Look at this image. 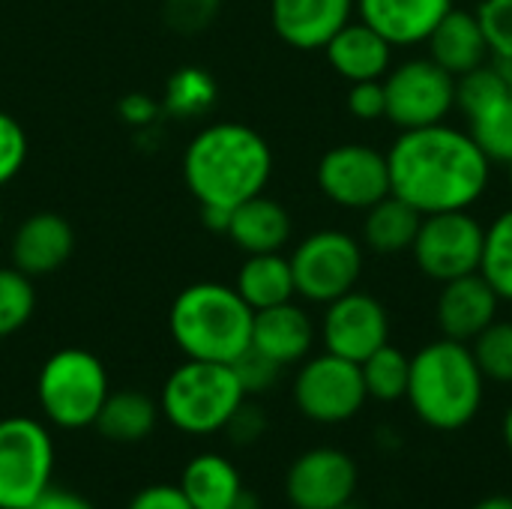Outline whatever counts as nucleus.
<instances>
[{
    "label": "nucleus",
    "mask_w": 512,
    "mask_h": 509,
    "mask_svg": "<svg viewBox=\"0 0 512 509\" xmlns=\"http://www.w3.org/2000/svg\"><path fill=\"white\" fill-rule=\"evenodd\" d=\"M348 111L357 120H381L387 117V96H384V78L381 81H357L348 90Z\"/></svg>",
    "instance_id": "4c0bfd02"
},
{
    "label": "nucleus",
    "mask_w": 512,
    "mask_h": 509,
    "mask_svg": "<svg viewBox=\"0 0 512 509\" xmlns=\"http://www.w3.org/2000/svg\"><path fill=\"white\" fill-rule=\"evenodd\" d=\"M213 102H216V81L210 78V72L198 66H183L165 84L162 108L171 117H201L204 111H210Z\"/></svg>",
    "instance_id": "c85d7f7f"
},
{
    "label": "nucleus",
    "mask_w": 512,
    "mask_h": 509,
    "mask_svg": "<svg viewBox=\"0 0 512 509\" xmlns=\"http://www.w3.org/2000/svg\"><path fill=\"white\" fill-rule=\"evenodd\" d=\"M201 219L210 231L216 234H225L228 231V219H231V210L228 207H210V204H201Z\"/></svg>",
    "instance_id": "79ce46f5"
},
{
    "label": "nucleus",
    "mask_w": 512,
    "mask_h": 509,
    "mask_svg": "<svg viewBox=\"0 0 512 509\" xmlns=\"http://www.w3.org/2000/svg\"><path fill=\"white\" fill-rule=\"evenodd\" d=\"M288 261L297 294L309 303L327 306L357 288L363 273V246L348 231L324 228L300 240Z\"/></svg>",
    "instance_id": "6e6552de"
},
{
    "label": "nucleus",
    "mask_w": 512,
    "mask_h": 509,
    "mask_svg": "<svg viewBox=\"0 0 512 509\" xmlns=\"http://www.w3.org/2000/svg\"><path fill=\"white\" fill-rule=\"evenodd\" d=\"M507 168H510V186H512V159H510V162H507Z\"/></svg>",
    "instance_id": "09e8293b"
},
{
    "label": "nucleus",
    "mask_w": 512,
    "mask_h": 509,
    "mask_svg": "<svg viewBox=\"0 0 512 509\" xmlns=\"http://www.w3.org/2000/svg\"><path fill=\"white\" fill-rule=\"evenodd\" d=\"M336 509H360V507H354V501H348V504H342V507H336Z\"/></svg>",
    "instance_id": "49530a36"
},
{
    "label": "nucleus",
    "mask_w": 512,
    "mask_h": 509,
    "mask_svg": "<svg viewBox=\"0 0 512 509\" xmlns=\"http://www.w3.org/2000/svg\"><path fill=\"white\" fill-rule=\"evenodd\" d=\"M126 509H192V504L186 501L180 486H174V483H153V486L138 489Z\"/></svg>",
    "instance_id": "58836bf2"
},
{
    "label": "nucleus",
    "mask_w": 512,
    "mask_h": 509,
    "mask_svg": "<svg viewBox=\"0 0 512 509\" xmlns=\"http://www.w3.org/2000/svg\"><path fill=\"white\" fill-rule=\"evenodd\" d=\"M291 213L264 192L255 198H246L231 210L225 237L246 255H264V252H282L291 240Z\"/></svg>",
    "instance_id": "412c9836"
},
{
    "label": "nucleus",
    "mask_w": 512,
    "mask_h": 509,
    "mask_svg": "<svg viewBox=\"0 0 512 509\" xmlns=\"http://www.w3.org/2000/svg\"><path fill=\"white\" fill-rule=\"evenodd\" d=\"M75 252V231L69 219L51 210H39L27 216L12 237L9 255L12 267L21 270L24 276H48L57 273Z\"/></svg>",
    "instance_id": "f3484780"
},
{
    "label": "nucleus",
    "mask_w": 512,
    "mask_h": 509,
    "mask_svg": "<svg viewBox=\"0 0 512 509\" xmlns=\"http://www.w3.org/2000/svg\"><path fill=\"white\" fill-rule=\"evenodd\" d=\"M273 150L267 138L234 120L204 126L183 153V180L198 204L234 210L267 189Z\"/></svg>",
    "instance_id": "f03ea898"
},
{
    "label": "nucleus",
    "mask_w": 512,
    "mask_h": 509,
    "mask_svg": "<svg viewBox=\"0 0 512 509\" xmlns=\"http://www.w3.org/2000/svg\"><path fill=\"white\" fill-rule=\"evenodd\" d=\"M471 351L486 381L512 387V321H492L471 342Z\"/></svg>",
    "instance_id": "2f4dec72"
},
{
    "label": "nucleus",
    "mask_w": 512,
    "mask_h": 509,
    "mask_svg": "<svg viewBox=\"0 0 512 509\" xmlns=\"http://www.w3.org/2000/svg\"><path fill=\"white\" fill-rule=\"evenodd\" d=\"M453 0H357L363 24L378 30L393 48H414L432 36Z\"/></svg>",
    "instance_id": "a211bd4d"
},
{
    "label": "nucleus",
    "mask_w": 512,
    "mask_h": 509,
    "mask_svg": "<svg viewBox=\"0 0 512 509\" xmlns=\"http://www.w3.org/2000/svg\"><path fill=\"white\" fill-rule=\"evenodd\" d=\"M321 339L324 351L345 357L351 363H363L390 342V312L378 297L354 288L327 303Z\"/></svg>",
    "instance_id": "ddd939ff"
},
{
    "label": "nucleus",
    "mask_w": 512,
    "mask_h": 509,
    "mask_svg": "<svg viewBox=\"0 0 512 509\" xmlns=\"http://www.w3.org/2000/svg\"><path fill=\"white\" fill-rule=\"evenodd\" d=\"M0 228H3V210H0Z\"/></svg>",
    "instance_id": "8fccbe9b"
},
{
    "label": "nucleus",
    "mask_w": 512,
    "mask_h": 509,
    "mask_svg": "<svg viewBox=\"0 0 512 509\" xmlns=\"http://www.w3.org/2000/svg\"><path fill=\"white\" fill-rule=\"evenodd\" d=\"M501 297L480 273H468L441 285L435 303V324L444 339L471 345L492 321H498Z\"/></svg>",
    "instance_id": "2eb2a0df"
},
{
    "label": "nucleus",
    "mask_w": 512,
    "mask_h": 509,
    "mask_svg": "<svg viewBox=\"0 0 512 509\" xmlns=\"http://www.w3.org/2000/svg\"><path fill=\"white\" fill-rule=\"evenodd\" d=\"M360 483L357 462L336 447L300 453L285 474V498L294 509H336L354 501Z\"/></svg>",
    "instance_id": "4468645a"
},
{
    "label": "nucleus",
    "mask_w": 512,
    "mask_h": 509,
    "mask_svg": "<svg viewBox=\"0 0 512 509\" xmlns=\"http://www.w3.org/2000/svg\"><path fill=\"white\" fill-rule=\"evenodd\" d=\"M54 477V438L33 417L0 420V509H27Z\"/></svg>",
    "instance_id": "0eeeda50"
},
{
    "label": "nucleus",
    "mask_w": 512,
    "mask_h": 509,
    "mask_svg": "<svg viewBox=\"0 0 512 509\" xmlns=\"http://www.w3.org/2000/svg\"><path fill=\"white\" fill-rule=\"evenodd\" d=\"M477 21L495 63L512 66V0H483L477 9Z\"/></svg>",
    "instance_id": "473e14b6"
},
{
    "label": "nucleus",
    "mask_w": 512,
    "mask_h": 509,
    "mask_svg": "<svg viewBox=\"0 0 512 509\" xmlns=\"http://www.w3.org/2000/svg\"><path fill=\"white\" fill-rule=\"evenodd\" d=\"M219 6L222 0H165L162 15L174 33L192 36V33H204L213 24V18L219 15Z\"/></svg>",
    "instance_id": "72a5a7b5"
},
{
    "label": "nucleus",
    "mask_w": 512,
    "mask_h": 509,
    "mask_svg": "<svg viewBox=\"0 0 512 509\" xmlns=\"http://www.w3.org/2000/svg\"><path fill=\"white\" fill-rule=\"evenodd\" d=\"M24 162H27V132L12 114L0 111V189L18 177Z\"/></svg>",
    "instance_id": "c9c22d12"
},
{
    "label": "nucleus",
    "mask_w": 512,
    "mask_h": 509,
    "mask_svg": "<svg viewBox=\"0 0 512 509\" xmlns=\"http://www.w3.org/2000/svg\"><path fill=\"white\" fill-rule=\"evenodd\" d=\"M36 309L33 279L15 267H0V342L15 336Z\"/></svg>",
    "instance_id": "7c9ffc66"
},
{
    "label": "nucleus",
    "mask_w": 512,
    "mask_h": 509,
    "mask_svg": "<svg viewBox=\"0 0 512 509\" xmlns=\"http://www.w3.org/2000/svg\"><path fill=\"white\" fill-rule=\"evenodd\" d=\"M267 432V414L258 408V405H249L243 399V405L231 414L228 426H225V435L231 438V444L237 447H252L261 441V435Z\"/></svg>",
    "instance_id": "e433bc0d"
},
{
    "label": "nucleus",
    "mask_w": 512,
    "mask_h": 509,
    "mask_svg": "<svg viewBox=\"0 0 512 509\" xmlns=\"http://www.w3.org/2000/svg\"><path fill=\"white\" fill-rule=\"evenodd\" d=\"M480 276L492 285L501 303H512V210H504L486 228Z\"/></svg>",
    "instance_id": "cd10ccee"
},
{
    "label": "nucleus",
    "mask_w": 512,
    "mask_h": 509,
    "mask_svg": "<svg viewBox=\"0 0 512 509\" xmlns=\"http://www.w3.org/2000/svg\"><path fill=\"white\" fill-rule=\"evenodd\" d=\"M468 132L477 141V147L492 162H510L512 159V90L510 96L480 108L468 117Z\"/></svg>",
    "instance_id": "c756f323"
},
{
    "label": "nucleus",
    "mask_w": 512,
    "mask_h": 509,
    "mask_svg": "<svg viewBox=\"0 0 512 509\" xmlns=\"http://www.w3.org/2000/svg\"><path fill=\"white\" fill-rule=\"evenodd\" d=\"M369 402L360 363L336 357L330 351L306 357L294 378L297 411L321 426H339L354 420Z\"/></svg>",
    "instance_id": "9d476101"
},
{
    "label": "nucleus",
    "mask_w": 512,
    "mask_h": 509,
    "mask_svg": "<svg viewBox=\"0 0 512 509\" xmlns=\"http://www.w3.org/2000/svg\"><path fill=\"white\" fill-rule=\"evenodd\" d=\"M360 372H363L369 399H375L381 405H393V402H402L408 393L411 357L402 348L387 342L384 348H378L372 357H366L360 363Z\"/></svg>",
    "instance_id": "bb28decb"
},
{
    "label": "nucleus",
    "mask_w": 512,
    "mask_h": 509,
    "mask_svg": "<svg viewBox=\"0 0 512 509\" xmlns=\"http://www.w3.org/2000/svg\"><path fill=\"white\" fill-rule=\"evenodd\" d=\"M507 69V75H510V90H512V66H504Z\"/></svg>",
    "instance_id": "de8ad7c7"
},
{
    "label": "nucleus",
    "mask_w": 512,
    "mask_h": 509,
    "mask_svg": "<svg viewBox=\"0 0 512 509\" xmlns=\"http://www.w3.org/2000/svg\"><path fill=\"white\" fill-rule=\"evenodd\" d=\"M234 288L252 306V312H261V309L288 303L297 294L291 261L282 252L246 255V261L237 270Z\"/></svg>",
    "instance_id": "393cba45"
},
{
    "label": "nucleus",
    "mask_w": 512,
    "mask_h": 509,
    "mask_svg": "<svg viewBox=\"0 0 512 509\" xmlns=\"http://www.w3.org/2000/svg\"><path fill=\"white\" fill-rule=\"evenodd\" d=\"M27 509H96L84 495L78 492H69V489H57V486H48L33 504Z\"/></svg>",
    "instance_id": "ea45409f"
},
{
    "label": "nucleus",
    "mask_w": 512,
    "mask_h": 509,
    "mask_svg": "<svg viewBox=\"0 0 512 509\" xmlns=\"http://www.w3.org/2000/svg\"><path fill=\"white\" fill-rule=\"evenodd\" d=\"M486 228L471 210H450L423 216L411 255L423 276L432 282H450L468 273H480Z\"/></svg>",
    "instance_id": "9b49d317"
},
{
    "label": "nucleus",
    "mask_w": 512,
    "mask_h": 509,
    "mask_svg": "<svg viewBox=\"0 0 512 509\" xmlns=\"http://www.w3.org/2000/svg\"><path fill=\"white\" fill-rule=\"evenodd\" d=\"M387 117L399 132L444 123L456 108V75L432 57H411L384 75Z\"/></svg>",
    "instance_id": "1a4fd4ad"
},
{
    "label": "nucleus",
    "mask_w": 512,
    "mask_h": 509,
    "mask_svg": "<svg viewBox=\"0 0 512 509\" xmlns=\"http://www.w3.org/2000/svg\"><path fill=\"white\" fill-rule=\"evenodd\" d=\"M159 417L162 411L153 396L141 390H117V393H108L93 426L105 441L138 444L153 435V429L159 426Z\"/></svg>",
    "instance_id": "b1692460"
},
{
    "label": "nucleus",
    "mask_w": 512,
    "mask_h": 509,
    "mask_svg": "<svg viewBox=\"0 0 512 509\" xmlns=\"http://www.w3.org/2000/svg\"><path fill=\"white\" fill-rule=\"evenodd\" d=\"M120 114L129 120V123H135V126H141V123H147V120H153L156 114H159V105L150 99V96H126L123 102H120Z\"/></svg>",
    "instance_id": "a19ab883"
},
{
    "label": "nucleus",
    "mask_w": 512,
    "mask_h": 509,
    "mask_svg": "<svg viewBox=\"0 0 512 509\" xmlns=\"http://www.w3.org/2000/svg\"><path fill=\"white\" fill-rule=\"evenodd\" d=\"M387 165L393 195L423 216L471 210L492 180V159L471 132L447 123L399 132L387 150Z\"/></svg>",
    "instance_id": "f257e3e1"
},
{
    "label": "nucleus",
    "mask_w": 512,
    "mask_h": 509,
    "mask_svg": "<svg viewBox=\"0 0 512 509\" xmlns=\"http://www.w3.org/2000/svg\"><path fill=\"white\" fill-rule=\"evenodd\" d=\"M321 51L333 72L348 84L381 81L393 69V45L363 21H348Z\"/></svg>",
    "instance_id": "aec40b11"
},
{
    "label": "nucleus",
    "mask_w": 512,
    "mask_h": 509,
    "mask_svg": "<svg viewBox=\"0 0 512 509\" xmlns=\"http://www.w3.org/2000/svg\"><path fill=\"white\" fill-rule=\"evenodd\" d=\"M312 345H315V324L306 315V309H300L294 300L255 312L252 348L270 357L273 363H279L282 369L303 363L312 354Z\"/></svg>",
    "instance_id": "6ab92c4d"
},
{
    "label": "nucleus",
    "mask_w": 512,
    "mask_h": 509,
    "mask_svg": "<svg viewBox=\"0 0 512 509\" xmlns=\"http://www.w3.org/2000/svg\"><path fill=\"white\" fill-rule=\"evenodd\" d=\"M423 213L402 201L399 195H387L366 210L363 219V243L378 255H399L411 252Z\"/></svg>",
    "instance_id": "a878e982"
},
{
    "label": "nucleus",
    "mask_w": 512,
    "mask_h": 509,
    "mask_svg": "<svg viewBox=\"0 0 512 509\" xmlns=\"http://www.w3.org/2000/svg\"><path fill=\"white\" fill-rule=\"evenodd\" d=\"M111 393L105 363L87 348L54 351L36 375L42 417L63 432L90 429Z\"/></svg>",
    "instance_id": "423d86ee"
},
{
    "label": "nucleus",
    "mask_w": 512,
    "mask_h": 509,
    "mask_svg": "<svg viewBox=\"0 0 512 509\" xmlns=\"http://www.w3.org/2000/svg\"><path fill=\"white\" fill-rule=\"evenodd\" d=\"M192 509H231L240 498L243 477L237 465L222 453H198L186 462L180 483Z\"/></svg>",
    "instance_id": "5701e85b"
},
{
    "label": "nucleus",
    "mask_w": 512,
    "mask_h": 509,
    "mask_svg": "<svg viewBox=\"0 0 512 509\" xmlns=\"http://www.w3.org/2000/svg\"><path fill=\"white\" fill-rule=\"evenodd\" d=\"M231 369H234V375H237V381H240V387H243L246 396L267 393L279 381V372H282L279 363H273L270 357H264L252 345L231 363Z\"/></svg>",
    "instance_id": "f704fd0d"
},
{
    "label": "nucleus",
    "mask_w": 512,
    "mask_h": 509,
    "mask_svg": "<svg viewBox=\"0 0 512 509\" xmlns=\"http://www.w3.org/2000/svg\"><path fill=\"white\" fill-rule=\"evenodd\" d=\"M357 12V0H270L276 36L297 51H321Z\"/></svg>",
    "instance_id": "dca6fc26"
},
{
    "label": "nucleus",
    "mask_w": 512,
    "mask_h": 509,
    "mask_svg": "<svg viewBox=\"0 0 512 509\" xmlns=\"http://www.w3.org/2000/svg\"><path fill=\"white\" fill-rule=\"evenodd\" d=\"M471 509H512L510 495H489L483 501H477Z\"/></svg>",
    "instance_id": "37998d69"
},
{
    "label": "nucleus",
    "mask_w": 512,
    "mask_h": 509,
    "mask_svg": "<svg viewBox=\"0 0 512 509\" xmlns=\"http://www.w3.org/2000/svg\"><path fill=\"white\" fill-rule=\"evenodd\" d=\"M426 45H429V57L456 78L489 60V45L477 21V12H465L456 6L441 18V24L432 30Z\"/></svg>",
    "instance_id": "4be33fe9"
},
{
    "label": "nucleus",
    "mask_w": 512,
    "mask_h": 509,
    "mask_svg": "<svg viewBox=\"0 0 512 509\" xmlns=\"http://www.w3.org/2000/svg\"><path fill=\"white\" fill-rule=\"evenodd\" d=\"M501 438H504V447H507V453L512 456V405L507 408V414H504V423H501Z\"/></svg>",
    "instance_id": "a18cd8bd"
},
{
    "label": "nucleus",
    "mask_w": 512,
    "mask_h": 509,
    "mask_svg": "<svg viewBox=\"0 0 512 509\" xmlns=\"http://www.w3.org/2000/svg\"><path fill=\"white\" fill-rule=\"evenodd\" d=\"M486 375L465 342L435 339L411 357L405 402L435 432H459L471 426L483 408Z\"/></svg>",
    "instance_id": "7ed1b4c3"
},
{
    "label": "nucleus",
    "mask_w": 512,
    "mask_h": 509,
    "mask_svg": "<svg viewBox=\"0 0 512 509\" xmlns=\"http://www.w3.org/2000/svg\"><path fill=\"white\" fill-rule=\"evenodd\" d=\"M252 306L234 285H186L168 312V330L186 360L234 363L252 345Z\"/></svg>",
    "instance_id": "20e7f679"
},
{
    "label": "nucleus",
    "mask_w": 512,
    "mask_h": 509,
    "mask_svg": "<svg viewBox=\"0 0 512 509\" xmlns=\"http://www.w3.org/2000/svg\"><path fill=\"white\" fill-rule=\"evenodd\" d=\"M315 177H318V189L324 192V198L345 210L366 213L372 204L393 195L387 153L360 141L330 147L321 156Z\"/></svg>",
    "instance_id": "f8f14e48"
},
{
    "label": "nucleus",
    "mask_w": 512,
    "mask_h": 509,
    "mask_svg": "<svg viewBox=\"0 0 512 509\" xmlns=\"http://www.w3.org/2000/svg\"><path fill=\"white\" fill-rule=\"evenodd\" d=\"M231 509H261V501H258V495H255V492L243 489V492H240V498L234 501V507Z\"/></svg>",
    "instance_id": "c03bdc74"
},
{
    "label": "nucleus",
    "mask_w": 512,
    "mask_h": 509,
    "mask_svg": "<svg viewBox=\"0 0 512 509\" xmlns=\"http://www.w3.org/2000/svg\"><path fill=\"white\" fill-rule=\"evenodd\" d=\"M243 399L246 393L231 363L186 360L165 378L159 411L177 432L207 438L225 432L231 414L243 405Z\"/></svg>",
    "instance_id": "39448f33"
}]
</instances>
